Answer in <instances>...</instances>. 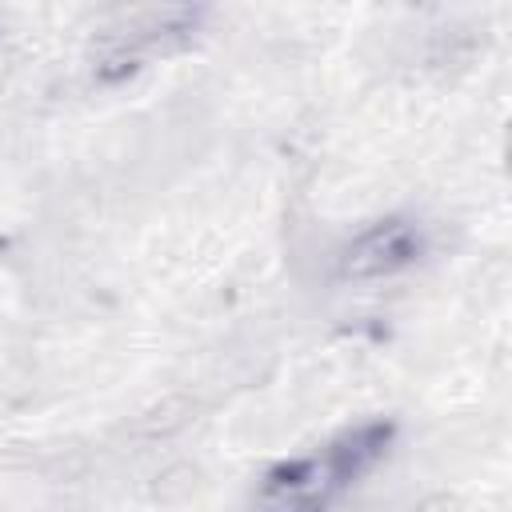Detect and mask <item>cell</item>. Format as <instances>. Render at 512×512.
Segmentation results:
<instances>
[{
    "label": "cell",
    "instance_id": "2",
    "mask_svg": "<svg viewBox=\"0 0 512 512\" xmlns=\"http://www.w3.org/2000/svg\"><path fill=\"white\" fill-rule=\"evenodd\" d=\"M424 252V232L412 220H380L364 228L348 248L340 252V276L344 280H376L392 276L408 264H416Z\"/></svg>",
    "mask_w": 512,
    "mask_h": 512
},
{
    "label": "cell",
    "instance_id": "1",
    "mask_svg": "<svg viewBox=\"0 0 512 512\" xmlns=\"http://www.w3.org/2000/svg\"><path fill=\"white\" fill-rule=\"evenodd\" d=\"M392 428L388 424H364L356 432H344L340 440L324 444L320 452H308L300 460L280 464L264 480V504H292V508H316L328 504L336 492L356 484L384 452H388Z\"/></svg>",
    "mask_w": 512,
    "mask_h": 512
}]
</instances>
